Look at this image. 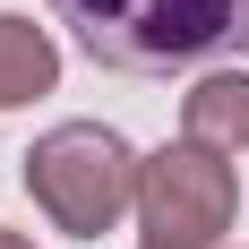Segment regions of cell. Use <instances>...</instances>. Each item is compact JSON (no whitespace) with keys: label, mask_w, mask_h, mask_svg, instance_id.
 I'll return each mask as SVG.
<instances>
[{"label":"cell","mask_w":249,"mask_h":249,"mask_svg":"<svg viewBox=\"0 0 249 249\" xmlns=\"http://www.w3.org/2000/svg\"><path fill=\"white\" fill-rule=\"evenodd\" d=\"M52 18L77 35L86 60L138 77L249 52V0H52Z\"/></svg>","instance_id":"6da1fadb"},{"label":"cell","mask_w":249,"mask_h":249,"mask_svg":"<svg viewBox=\"0 0 249 249\" xmlns=\"http://www.w3.org/2000/svg\"><path fill=\"white\" fill-rule=\"evenodd\" d=\"M138 163H146V155H129L121 129L60 121V129H43V138L26 146V198L52 215V232L103 241L121 215H138Z\"/></svg>","instance_id":"7a4b0ae2"},{"label":"cell","mask_w":249,"mask_h":249,"mask_svg":"<svg viewBox=\"0 0 249 249\" xmlns=\"http://www.w3.org/2000/svg\"><path fill=\"white\" fill-rule=\"evenodd\" d=\"M232 215H241V180L215 146L180 138L138 163V241L146 249H224Z\"/></svg>","instance_id":"3957f363"},{"label":"cell","mask_w":249,"mask_h":249,"mask_svg":"<svg viewBox=\"0 0 249 249\" xmlns=\"http://www.w3.org/2000/svg\"><path fill=\"white\" fill-rule=\"evenodd\" d=\"M52 77H60V43H52L35 18L0 9V112H18V103L52 95Z\"/></svg>","instance_id":"277c9868"},{"label":"cell","mask_w":249,"mask_h":249,"mask_svg":"<svg viewBox=\"0 0 249 249\" xmlns=\"http://www.w3.org/2000/svg\"><path fill=\"white\" fill-rule=\"evenodd\" d=\"M180 129H189L198 146H215V155H241V146H249V77H241V69L198 77L189 103H180Z\"/></svg>","instance_id":"5b68a950"},{"label":"cell","mask_w":249,"mask_h":249,"mask_svg":"<svg viewBox=\"0 0 249 249\" xmlns=\"http://www.w3.org/2000/svg\"><path fill=\"white\" fill-rule=\"evenodd\" d=\"M0 249H35V241H26V232H0Z\"/></svg>","instance_id":"8992f818"}]
</instances>
